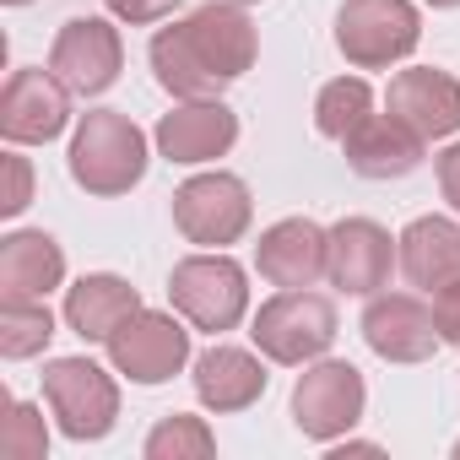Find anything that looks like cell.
<instances>
[{
  "instance_id": "ffe728a7",
  "label": "cell",
  "mask_w": 460,
  "mask_h": 460,
  "mask_svg": "<svg viewBox=\"0 0 460 460\" xmlns=\"http://www.w3.org/2000/svg\"><path fill=\"white\" fill-rule=\"evenodd\" d=\"M66 282V255L49 234L0 239V293L6 298H49Z\"/></svg>"
},
{
  "instance_id": "d4e9b609",
  "label": "cell",
  "mask_w": 460,
  "mask_h": 460,
  "mask_svg": "<svg viewBox=\"0 0 460 460\" xmlns=\"http://www.w3.org/2000/svg\"><path fill=\"white\" fill-rule=\"evenodd\" d=\"M211 449H217L211 428H206L200 417H184V411L163 417V422L146 433V455H152V460H206Z\"/></svg>"
},
{
  "instance_id": "5b68a950",
  "label": "cell",
  "mask_w": 460,
  "mask_h": 460,
  "mask_svg": "<svg viewBox=\"0 0 460 460\" xmlns=\"http://www.w3.org/2000/svg\"><path fill=\"white\" fill-rule=\"evenodd\" d=\"M250 217H255L250 184L234 173H200L173 190V227L190 244H211V250L239 244Z\"/></svg>"
},
{
  "instance_id": "7c38bea8",
  "label": "cell",
  "mask_w": 460,
  "mask_h": 460,
  "mask_svg": "<svg viewBox=\"0 0 460 460\" xmlns=\"http://www.w3.org/2000/svg\"><path fill=\"white\" fill-rule=\"evenodd\" d=\"M184 39L190 49L200 55V66L227 87V82H239L250 66H255V22L244 17V6H234V0H211V6L190 12L184 22Z\"/></svg>"
},
{
  "instance_id": "1f68e13d",
  "label": "cell",
  "mask_w": 460,
  "mask_h": 460,
  "mask_svg": "<svg viewBox=\"0 0 460 460\" xmlns=\"http://www.w3.org/2000/svg\"><path fill=\"white\" fill-rule=\"evenodd\" d=\"M6 6H28V0H6Z\"/></svg>"
},
{
  "instance_id": "6da1fadb",
  "label": "cell",
  "mask_w": 460,
  "mask_h": 460,
  "mask_svg": "<svg viewBox=\"0 0 460 460\" xmlns=\"http://www.w3.org/2000/svg\"><path fill=\"white\" fill-rule=\"evenodd\" d=\"M141 173H146V136L136 130V119L114 109L82 114L71 141V179L87 195H125L141 184Z\"/></svg>"
},
{
  "instance_id": "603a6c76",
  "label": "cell",
  "mask_w": 460,
  "mask_h": 460,
  "mask_svg": "<svg viewBox=\"0 0 460 460\" xmlns=\"http://www.w3.org/2000/svg\"><path fill=\"white\" fill-rule=\"evenodd\" d=\"M368 114H374V93L363 76H341V82L320 87V98H314V130L331 141H347Z\"/></svg>"
},
{
  "instance_id": "9c48e42d",
  "label": "cell",
  "mask_w": 460,
  "mask_h": 460,
  "mask_svg": "<svg viewBox=\"0 0 460 460\" xmlns=\"http://www.w3.org/2000/svg\"><path fill=\"white\" fill-rule=\"evenodd\" d=\"M71 125V87L55 71H12L6 93H0V136L12 146H39L55 141Z\"/></svg>"
},
{
  "instance_id": "4316f807",
  "label": "cell",
  "mask_w": 460,
  "mask_h": 460,
  "mask_svg": "<svg viewBox=\"0 0 460 460\" xmlns=\"http://www.w3.org/2000/svg\"><path fill=\"white\" fill-rule=\"evenodd\" d=\"M28 200H33V168H28V157H6V195H0V211L17 217Z\"/></svg>"
},
{
  "instance_id": "f1b7e54d",
  "label": "cell",
  "mask_w": 460,
  "mask_h": 460,
  "mask_svg": "<svg viewBox=\"0 0 460 460\" xmlns=\"http://www.w3.org/2000/svg\"><path fill=\"white\" fill-rule=\"evenodd\" d=\"M433 325H438V336L449 347H460V282H449V288L433 293Z\"/></svg>"
},
{
  "instance_id": "7a4b0ae2",
  "label": "cell",
  "mask_w": 460,
  "mask_h": 460,
  "mask_svg": "<svg viewBox=\"0 0 460 460\" xmlns=\"http://www.w3.org/2000/svg\"><path fill=\"white\" fill-rule=\"evenodd\" d=\"M168 298H173V309L195 331L222 336V331H234L244 320V309H250V277H244L239 261H227L222 250L217 255H190V261L173 266Z\"/></svg>"
},
{
  "instance_id": "7402d4cb",
  "label": "cell",
  "mask_w": 460,
  "mask_h": 460,
  "mask_svg": "<svg viewBox=\"0 0 460 460\" xmlns=\"http://www.w3.org/2000/svg\"><path fill=\"white\" fill-rule=\"evenodd\" d=\"M152 71H157V87L173 93V98H217L222 93V82L200 66V55L190 49L179 22L152 39Z\"/></svg>"
},
{
  "instance_id": "e0dca14e",
  "label": "cell",
  "mask_w": 460,
  "mask_h": 460,
  "mask_svg": "<svg viewBox=\"0 0 460 460\" xmlns=\"http://www.w3.org/2000/svg\"><path fill=\"white\" fill-rule=\"evenodd\" d=\"M422 146H428V141H422L411 125H401L395 114H368V119L341 141L347 168L363 173V179H406V173L422 163Z\"/></svg>"
},
{
  "instance_id": "cb8c5ba5",
  "label": "cell",
  "mask_w": 460,
  "mask_h": 460,
  "mask_svg": "<svg viewBox=\"0 0 460 460\" xmlns=\"http://www.w3.org/2000/svg\"><path fill=\"white\" fill-rule=\"evenodd\" d=\"M55 336V314L44 309V298H6L0 304V352L6 358H33L44 352Z\"/></svg>"
},
{
  "instance_id": "5bb4252c",
  "label": "cell",
  "mask_w": 460,
  "mask_h": 460,
  "mask_svg": "<svg viewBox=\"0 0 460 460\" xmlns=\"http://www.w3.org/2000/svg\"><path fill=\"white\" fill-rule=\"evenodd\" d=\"M239 141V114L222 98H184L157 119V152L168 163H211Z\"/></svg>"
},
{
  "instance_id": "f546056e",
  "label": "cell",
  "mask_w": 460,
  "mask_h": 460,
  "mask_svg": "<svg viewBox=\"0 0 460 460\" xmlns=\"http://www.w3.org/2000/svg\"><path fill=\"white\" fill-rule=\"evenodd\" d=\"M438 190H444V200L460 211V141L438 157Z\"/></svg>"
},
{
  "instance_id": "d6986e66",
  "label": "cell",
  "mask_w": 460,
  "mask_h": 460,
  "mask_svg": "<svg viewBox=\"0 0 460 460\" xmlns=\"http://www.w3.org/2000/svg\"><path fill=\"white\" fill-rule=\"evenodd\" d=\"M195 395L211 411H244L266 395V368L244 347H211L195 358Z\"/></svg>"
},
{
  "instance_id": "484cf974",
  "label": "cell",
  "mask_w": 460,
  "mask_h": 460,
  "mask_svg": "<svg viewBox=\"0 0 460 460\" xmlns=\"http://www.w3.org/2000/svg\"><path fill=\"white\" fill-rule=\"evenodd\" d=\"M0 449H6L12 460H44L49 455V428H44L39 406H28V401L12 406L6 428H0Z\"/></svg>"
},
{
  "instance_id": "8992f818",
  "label": "cell",
  "mask_w": 460,
  "mask_h": 460,
  "mask_svg": "<svg viewBox=\"0 0 460 460\" xmlns=\"http://www.w3.org/2000/svg\"><path fill=\"white\" fill-rule=\"evenodd\" d=\"M44 401L66 438H103L119 417V385L93 358H55L44 368Z\"/></svg>"
},
{
  "instance_id": "9a60e30c",
  "label": "cell",
  "mask_w": 460,
  "mask_h": 460,
  "mask_svg": "<svg viewBox=\"0 0 460 460\" xmlns=\"http://www.w3.org/2000/svg\"><path fill=\"white\" fill-rule=\"evenodd\" d=\"M325 255H331V234L309 217H288L266 227L255 244V266L271 288H314L325 277Z\"/></svg>"
},
{
  "instance_id": "277c9868",
  "label": "cell",
  "mask_w": 460,
  "mask_h": 460,
  "mask_svg": "<svg viewBox=\"0 0 460 460\" xmlns=\"http://www.w3.org/2000/svg\"><path fill=\"white\" fill-rule=\"evenodd\" d=\"M250 336L271 363H314L336 341V309L309 288H282L271 304H261Z\"/></svg>"
},
{
  "instance_id": "4fadbf2b",
  "label": "cell",
  "mask_w": 460,
  "mask_h": 460,
  "mask_svg": "<svg viewBox=\"0 0 460 460\" xmlns=\"http://www.w3.org/2000/svg\"><path fill=\"white\" fill-rule=\"evenodd\" d=\"M385 109L401 125H411L422 141L455 136L460 130V82L449 71H433V66L395 71L390 76V93H385Z\"/></svg>"
},
{
  "instance_id": "30bf717a",
  "label": "cell",
  "mask_w": 460,
  "mask_h": 460,
  "mask_svg": "<svg viewBox=\"0 0 460 460\" xmlns=\"http://www.w3.org/2000/svg\"><path fill=\"white\" fill-rule=\"evenodd\" d=\"M119 66H125V44H119V28H109L103 17H71L49 49V71L82 98L109 93Z\"/></svg>"
},
{
  "instance_id": "d6a6232c",
  "label": "cell",
  "mask_w": 460,
  "mask_h": 460,
  "mask_svg": "<svg viewBox=\"0 0 460 460\" xmlns=\"http://www.w3.org/2000/svg\"><path fill=\"white\" fill-rule=\"evenodd\" d=\"M234 6H255V0H234Z\"/></svg>"
},
{
  "instance_id": "44dd1931",
  "label": "cell",
  "mask_w": 460,
  "mask_h": 460,
  "mask_svg": "<svg viewBox=\"0 0 460 460\" xmlns=\"http://www.w3.org/2000/svg\"><path fill=\"white\" fill-rule=\"evenodd\" d=\"M136 309H141V293L130 282H119V277H82L66 293V325L82 341H109Z\"/></svg>"
},
{
  "instance_id": "4dcf8cb0",
  "label": "cell",
  "mask_w": 460,
  "mask_h": 460,
  "mask_svg": "<svg viewBox=\"0 0 460 460\" xmlns=\"http://www.w3.org/2000/svg\"><path fill=\"white\" fill-rule=\"evenodd\" d=\"M428 6H433V12H449V6H460V0H428Z\"/></svg>"
},
{
  "instance_id": "836d02e7",
  "label": "cell",
  "mask_w": 460,
  "mask_h": 460,
  "mask_svg": "<svg viewBox=\"0 0 460 460\" xmlns=\"http://www.w3.org/2000/svg\"><path fill=\"white\" fill-rule=\"evenodd\" d=\"M455 455H460V444H455Z\"/></svg>"
},
{
  "instance_id": "8fae6325",
  "label": "cell",
  "mask_w": 460,
  "mask_h": 460,
  "mask_svg": "<svg viewBox=\"0 0 460 460\" xmlns=\"http://www.w3.org/2000/svg\"><path fill=\"white\" fill-rule=\"evenodd\" d=\"M401 261L395 239L368 217H347L331 227V255H325V277L331 288L352 293V298H374L390 282V266Z\"/></svg>"
},
{
  "instance_id": "52a82bcc",
  "label": "cell",
  "mask_w": 460,
  "mask_h": 460,
  "mask_svg": "<svg viewBox=\"0 0 460 460\" xmlns=\"http://www.w3.org/2000/svg\"><path fill=\"white\" fill-rule=\"evenodd\" d=\"M103 347H109V363L136 385H163L190 363V331L157 309H136Z\"/></svg>"
},
{
  "instance_id": "3957f363",
  "label": "cell",
  "mask_w": 460,
  "mask_h": 460,
  "mask_svg": "<svg viewBox=\"0 0 460 460\" xmlns=\"http://www.w3.org/2000/svg\"><path fill=\"white\" fill-rule=\"evenodd\" d=\"M422 39V17L411 0H347L336 12V49L358 71H385L406 60Z\"/></svg>"
},
{
  "instance_id": "83f0119b",
  "label": "cell",
  "mask_w": 460,
  "mask_h": 460,
  "mask_svg": "<svg viewBox=\"0 0 460 460\" xmlns=\"http://www.w3.org/2000/svg\"><path fill=\"white\" fill-rule=\"evenodd\" d=\"M109 12L130 28H146V22H163L168 12H179V0H109Z\"/></svg>"
},
{
  "instance_id": "2e32d148",
  "label": "cell",
  "mask_w": 460,
  "mask_h": 460,
  "mask_svg": "<svg viewBox=\"0 0 460 460\" xmlns=\"http://www.w3.org/2000/svg\"><path fill=\"white\" fill-rule=\"evenodd\" d=\"M363 341L385 363H428L444 336L433 325V309H422L406 293H385V298H374L363 309Z\"/></svg>"
},
{
  "instance_id": "ba28073f",
  "label": "cell",
  "mask_w": 460,
  "mask_h": 460,
  "mask_svg": "<svg viewBox=\"0 0 460 460\" xmlns=\"http://www.w3.org/2000/svg\"><path fill=\"white\" fill-rule=\"evenodd\" d=\"M363 401H368V390H363V374L352 363H314L293 385V422L304 438L331 444L363 417Z\"/></svg>"
},
{
  "instance_id": "ac0fdd59",
  "label": "cell",
  "mask_w": 460,
  "mask_h": 460,
  "mask_svg": "<svg viewBox=\"0 0 460 460\" xmlns=\"http://www.w3.org/2000/svg\"><path fill=\"white\" fill-rule=\"evenodd\" d=\"M401 250V271L411 288L438 293L449 282H460V222L449 217H417L406 234L395 239Z\"/></svg>"
}]
</instances>
